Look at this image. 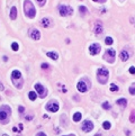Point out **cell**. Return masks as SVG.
Segmentation results:
<instances>
[{"instance_id": "cell-1", "label": "cell", "mask_w": 135, "mask_h": 136, "mask_svg": "<svg viewBox=\"0 0 135 136\" xmlns=\"http://www.w3.org/2000/svg\"><path fill=\"white\" fill-rule=\"evenodd\" d=\"M24 11H25V15L28 18H34L36 15L35 7L32 4V1H29V0H25V2H24Z\"/></svg>"}, {"instance_id": "cell-2", "label": "cell", "mask_w": 135, "mask_h": 136, "mask_svg": "<svg viewBox=\"0 0 135 136\" xmlns=\"http://www.w3.org/2000/svg\"><path fill=\"white\" fill-rule=\"evenodd\" d=\"M108 70L105 69V68H100L98 71H97V79H98L99 83H101V85H105L108 80Z\"/></svg>"}, {"instance_id": "cell-3", "label": "cell", "mask_w": 135, "mask_h": 136, "mask_svg": "<svg viewBox=\"0 0 135 136\" xmlns=\"http://www.w3.org/2000/svg\"><path fill=\"white\" fill-rule=\"evenodd\" d=\"M11 79H12V82H14V85L17 87V88H22L23 87V83H24V80H23L22 78V73L19 72V71H14L12 73H11Z\"/></svg>"}, {"instance_id": "cell-4", "label": "cell", "mask_w": 135, "mask_h": 136, "mask_svg": "<svg viewBox=\"0 0 135 136\" xmlns=\"http://www.w3.org/2000/svg\"><path fill=\"white\" fill-rule=\"evenodd\" d=\"M59 11L61 16H70L73 14V9L70 6H65V5H61L59 7Z\"/></svg>"}, {"instance_id": "cell-5", "label": "cell", "mask_w": 135, "mask_h": 136, "mask_svg": "<svg viewBox=\"0 0 135 136\" xmlns=\"http://www.w3.org/2000/svg\"><path fill=\"white\" fill-rule=\"evenodd\" d=\"M115 55H116V52H115V50L109 48V50H107V51H106L105 55H104V59L106 60L108 63H113L114 61H115Z\"/></svg>"}, {"instance_id": "cell-6", "label": "cell", "mask_w": 135, "mask_h": 136, "mask_svg": "<svg viewBox=\"0 0 135 136\" xmlns=\"http://www.w3.org/2000/svg\"><path fill=\"white\" fill-rule=\"evenodd\" d=\"M89 51H90V54L91 55H97L99 52L101 51V47L98 43H95V44H91L90 47H89Z\"/></svg>"}, {"instance_id": "cell-7", "label": "cell", "mask_w": 135, "mask_h": 136, "mask_svg": "<svg viewBox=\"0 0 135 136\" xmlns=\"http://www.w3.org/2000/svg\"><path fill=\"white\" fill-rule=\"evenodd\" d=\"M78 90L80 92H87L89 89V83H86V80H81L77 85Z\"/></svg>"}, {"instance_id": "cell-8", "label": "cell", "mask_w": 135, "mask_h": 136, "mask_svg": "<svg viewBox=\"0 0 135 136\" xmlns=\"http://www.w3.org/2000/svg\"><path fill=\"white\" fill-rule=\"evenodd\" d=\"M46 110L52 111V113H56L59 110V103L55 101H51L46 105Z\"/></svg>"}, {"instance_id": "cell-9", "label": "cell", "mask_w": 135, "mask_h": 136, "mask_svg": "<svg viewBox=\"0 0 135 136\" xmlns=\"http://www.w3.org/2000/svg\"><path fill=\"white\" fill-rule=\"evenodd\" d=\"M35 89H36L37 93L40 95V97L44 98V97L46 96V89L44 88V87L41 85V83H36V85H35Z\"/></svg>"}, {"instance_id": "cell-10", "label": "cell", "mask_w": 135, "mask_h": 136, "mask_svg": "<svg viewBox=\"0 0 135 136\" xmlns=\"http://www.w3.org/2000/svg\"><path fill=\"white\" fill-rule=\"evenodd\" d=\"M92 128H94V124H92L90 120H84V123L82 124V130L86 133L91 132Z\"/></svg>"}, {"instance_id": "cell-11", "label": "cell", "mask_w": 135, "mask_h": 136, "mask_svg": "<svg viewBox=\"0 0 135 136\" xmlns=\"http://www.w3.org/2000/svg\"><path fill=\"white\" fill-rule=\"evenodd\" d=\"M28 33H29V36L32 37L33 40H38L41 38V33L36 29V28H30V29L28 30Z\"/></svg>"}, {"instance_id": "cell-12", "label": "cell", "mask_w": 135, "mask_h": 136, "mask_svg": "<svg viewBox=\"0 0 135 136\" xmlns=\"http://www.w3.org/2000/svg\"><path fill=\"white\" fill-rule=\"evenodd\" d=\"M94 30H95V33L97 34V35H100V34L102 33V30H104V27H102L101 22L97 20V22L95 23V27H94Z\"/></svg>"}, {"instance_id": "cell-13", "label": "cell", "mask_w": 135, "mask_h": 136, "mask_svg": "<svg viewBox=\"0 0 135 136\" xmlns=\"http://www.w3.org/2000/svg\"><path fill=\"white\" fill-rule=\"evenodd\" d=\"M119 57H121V60L122 61H127L128 60V57H129V54H128V52H126V51H122L121 52V54H119Z\"/></svg>"}, {"instance_id": "cell-14", "label": "cell", "mask_w": 135, "mask_h": 136, "mask_svg": "<svg viewBox=\"0 0 135 136\" xmlns=\"http://www.w3.org/2000/svg\"><path fill=\"white\" fill-rule=\"evenodd\" d=\"M8 116H9L8 113H6L5 110H0V120L1 121H7Z\"/></svg>"}, {"instance_id": "cell-15", "label": "cell", "mask_w": 135, "mask_h": 136, "mask_svg": "<svg viewBox=\"0 0 135 136\" xmlns=\"http://www.w3.org/2000/svg\"><path fill=\"white\" fill-rule=\"evenodd\" d=\"M16 17H17V8L14 6V7L10 9V19L14 20V19H16Z\"/></svg>"}, {"instance_id": "cell-16", "label": "cell", "mask_w": 135, "mask_h": 136, "mask_svg": "<svg viewBox=\"0 0 135 136\" xmlns=\"http://www.w3.org/2000/svg\"><path fill=\"white\" fill-rule=\"evenodd\" d=\"M46 55H47L48 57H51L52 60H54V61H56L58 57H59L58 53H55V52H47V53H46Z\"/></svg>"}, {"instance_id": "cell-17", "label": "cell", "mask_w": 135, "mask_h": 136, "mask_svg": "<svg viewBox=\"0 0 135 136\" xmlns=\"http://www.w3.org/2000/svg\"><path fill=\"white\" fill-rule=\"evenodd\" d=\"M41 24H42V26L43 27H48L50 26V24H51V22H50V19L48 18H44V19H42V22H41Z\"/></svg>"}, {"instance_id": "cell-18", "label": "cell", "mask_w": 135, "mask_h": 136, "mask_svg": "<svg viewBox=\"0 0 135 136\" xmlns=\"http://www.w3.org/2000/svg\"><path fill=\"white\" fill-rule=\"evenodd\" d=\"M117 103H118L119 106L125 107V106H126V103H127V100L124 99V98H122V99H118V100H117Z\"/></svg>"}, {"instance_id": "cell-19", "label": "cell", "mask_w": 135, "mask_h": 136, "mask_svg": "<svg viewBox=\"0 0 135 136\" xmlns=\"http://www.w3.org/2000/svg\"><path fill=\"white\" fill-rule=\"evenodd\" d=\"M28 97H29V99L30 100H35L37 98V95H36V92H34V91H30L28 93Z\"/></svg>"}, {"instance_id": "cell-20", "label": "cell", "mask_w": 135, "mask_h": 136, "mask_svg": "<svg viewBox=\"0 0 135 136\" xmlns=\"http://www.w3.org/2000/svg\"><path fill=\"white\" fill-rule=\"evenodd\" d=\"M0 110H5V111H6V113H8V114H9V115L11 114V109H10V108H9V107L7 106V105H5V106H2V107H1V108H0Z\"/></svg>"}, {"instance_id": "cell-21", "label": "cell", "mask_w": 135, "mask_h": 136, "mask_svg": "<svg viewBox=\"0 0 135 136\" xmlns=\"http://www.w3.org/2000/svg\"><path fill=\"white\" fill-rule=\"evenodd\" d=\"M81 119V114L80 113H76V114L73 115V120L74 121H79Z\"/></svg>"}, {"instance_id": "cell-22", "label": "cell", "mask_w": 135, "mask_h": 136, "mask_svg": "<svg viewBox=\"0 0 135 136\" xmlns=\"http://www.w3.org/2000/svg\"><path fill=\"white\" fill-rule=\"evenodd\" d=\"M79 10H80L81 14H83V15H86V14H88V9L84 6H80L79 7Z\"/></svg>"}, {"instance_id": "cell-23", "label": "cell", "mask_w": 135, "mask_h": 136, "mask_svg": "<svg viewBox=\"0 0 135 136\" xmlns=\"http://www.w3.org/2000/svg\"><path fill=\"white\" fill-rule=\"evenodd\" d=\"M102 127H104L105 129H109L110 128V123L109 121H104V123H102Z\"/></svg>"}, {"instance_id": "cell-24", "label": "cell", "mask_w": 135, "mask_h": 136, "mask_svg": "<svg viewBox=\"0 0 135 136\" xmlns=\"http://www.w3.org/2000/svg\"><path fill=\"white\" fill-rule=\"evenodd\" d=\"M110 91H113V92H116V91H118V87H117L116 85H113V83H112V85H110Z\"/></svg>"}, {"instance_id": "cell-25", "label": "cell", "mask_w": 135, "mask_h": 136, "mask_svg": "<svg viewBox=\"0 0 135 136\" xmlns=\"http://www.w3.org/2000/svg\"><path fill=\"white\" fill-rule=\"evenodd\" d=\"M129 120H131V123H135V110L132 111L131 116H129Z\"/></svg>"}, {"instance_id": "cell-26", "label": "cell", "mask_w": 135, "mask_h": 136, "mask_svg": "<svg viewBox=\"0 0 135 136\" xmlns=\"http://www.w3.org/2000/svg\"><path fill=\"white\" fill-rule=\"evenodd\" d=\"M129 93H131V95H135V83H133V85L129 87Z\"/></svg>"}, {"instance_id": "cell-27", "label": "cell", "mask_w": 135, "mask_h": 136, "mask_svg": "<svg viewBox=\"0 0 135 136\" xmlns=\"http://www.w3.org/2000/svg\"><path fill=\"white\" fill-rule=\"evenodd\" d=\"M105 43H106L107 45H112L113 44V38H112V37H107L106 40H105Z\"/></svg>"}, {"instance_id": "cell-28", "label": "cell", "mask_w": 135, "mask_h": 136, "mask_svg": "<svg viewBox=\"0 0 135 136\" xmlns=\"http://www.w3.org/2000/svg\"><path fill=\"white\" fill-rule=\"evenodd\" d=\"M102 108H104V109H110V105H109V102L105 101V102L102 103Z\"/></svg>"}, {"instance_id": "cell-29", "label": "cell", "mask_w": 135, "mask_h": 136, "mask_svg": "<svg viewBox=\"0 0 135 136\" xmlns=\"http://www.w3.org/2000/svg\"><path fill=\"white\" fill-rule=\"evenodd\" d=\"M11 48H12L14 51H18V44H17L16 42H14V43L11 44Z\"/></svg>"}, {"instance_id": "cell-30", "label": "cell", "mask_w": 135, "mask_h": 136, "mask_svg": "<svg viewBox=\"0 0 135 136\" xmlns=\"http://www.w3.org/2000/svg\"><path fill=\"white\" fill-rule=\"evenodd\" d=\"M129 73L135 74V66H131V68H129Z\"/></svg>"}, {"instance_id": "cell-31", "label": "cell", "mask_w": 135, "mask_h": 136, "mask_svg": "<svg viewBox=\"0 0 135 136\" xmlns=\"http://www.w3.org/2000/svg\"><path fill=\"white\" fill-rule=\"evenodd\" d=\"M41 68H42V69H48V68H50V65H48V64H46V63H44V64H42V65H41Z\"/></svg>"}, {"instance_id": "cell-32", "label": "cell", "mask_w": 135, "mask_h": 136, "mask_svg": "<svg viewBox=\"0 0 135 136\" xmlns=\"http://www.w3.org/2000/svg\"><path fill=\"white\" fill-rule=\"evenodd\" d=\"M37 2H38L40 6H44L45 5V0H37Z\"/></svg>"}, {"instance_id": "cell-33", "label": "cell", "mask_w": 135, "mask_h": 136, "mask_svg": "<svg viewBox=\"0 0 135 136\" xmlns=\"http://www.w3.org/2000/svg\"><path fill=\"white\" fill-rule=\"evenodd\" d=\"M18 110H19V113H24V111H25V108H24V107H22V106H20V107H19V108H18Z\"/></svg>"}, {"instance_id": "cell-34", "label": "cell", "mask_w": 135, "mask_h": 136, "mask_svg": "<svg viewBox=\"0 0 135 136\" xmlns=\"http://www.w3.org/2000/svg\"><path fill=\"white\" fill-rule=\"evenodd\" d=\"M36 136H46V134H45V133H43V132H40Z\"/></svg>"}, {"instance_id": "cell-35", "label": "cell", "mask_w": 135, "mask_h": 136, "mask_svg": "<svg viewBox=\"0 0 135 136\" xmlns=\"http://www.w3.org/2000/svg\"><path fill=\"white\" fill-rule=\"evenodd\" d=\"M26 119H27V120H30V119H33V116H27Z\"/></svg>"}, {"instance_id": "cell-36", "label": "cell", "mask_w": 135, "mask_h": 136, "mask_svg": "<svg viewBox=\"0 0 135 136\" xmlns=\"http://www.w3.org/2000/svg\"><path fill=\"white\" fill-rule=\"evenodd\" d=\"M23 128H24V127H23V124H19V129H20V132L23 130Z\"/></svg>"}, {"instance_id": "cell-37", "label": "cell", "mask_w": 135, "mask_h": 136, "mask_svg": "<svg viewBox=\"0 0 135 136\" xmlns=\"http://www.w3.org/2000/svg\"><path fill=\"white\" fill-rule=\"evenodd\" d=\"M12 130H14V132H18V129H17V127H14V128H12Z\"/></svg>"}, {"instance_id": "cell-38", "label": "cell", "mask_w": 135, "mask_h": 136, "mask_svg": "<svg viewBox=\"0 0 135 136\" xmlns=\"http://www.w3.org/2000/svg\"><path fill=\"white\" fill-rule=\"evenodd\" d=\"M125 132H126V135H129V130H128V129H126V130H125Z\"/></svg>"}, {"instance_id": "cell-39", "label": "cell", "mask_w": 135, "mask_h": 136, "mask_svg": "<svg viewBox=\"0 0 135 136\" xmlns=\"http://www.w3.org/2000/svg\"><path fill=\"white\" fill-rule=\"evenodd\" d=\"M92 1H96V2H100V0H92Z\"/></svg>"}, {"instance_id": "cell-40", "label": "cell", "mask_w": 135, "mask_h": 136, "mask_svg": "<svg viewBox=\"0 0 135 136\" xmlns=\"http://www.w3.org/2000/svg\"><path fill=\"white\" fill-rule=\"evenodd\" d=\"M95 136H101V135H100V134H97V135H95Z\"/></svg>"}, {"instance_id": "cell-41", "label": "cell", "mask_w": 135, "mask_h": 136, "mask_svg": "<svg viewBox=\"0 0 135 136\" xmlns=\"http://www.w3.org/2000/svg\"><path fill=\"white\" fill-rule=\"evenodd\" d=\"M66 136H74V135H73V134H71V135H66Z\"/></svg>"}, {"instance_id": "cell-42", "label": "cell", "mask_w": 135, "mask_h": 136, "mask_svg": "<svg viewBox=\"0 0 135 136\" xmlns=\"http://www.w3.org/2000/svg\"><path fill=\"white\" fill-rule=\"evenodd\" d=\"M2 136H8V135H7V134H4V135H2Z\"/></svg>"}]
</instances>
